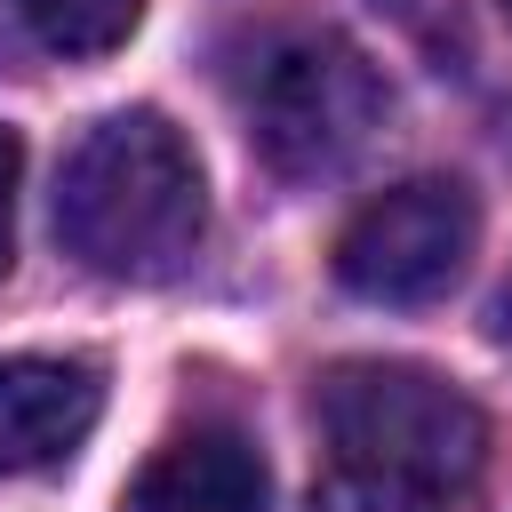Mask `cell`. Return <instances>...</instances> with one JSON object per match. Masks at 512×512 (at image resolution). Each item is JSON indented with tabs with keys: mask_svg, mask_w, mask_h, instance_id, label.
Wrapping results in <instances>:
<instances>
[{
	"mask_svg": "<svg viewBox=\"0 0 512 512\" xmlns=\"http://www.w3.org/2000/svg\"><path fill=\"white\" fill-rule=\"evenodd\" d=\"M16 8L56 56H112L144 24V0H16Z\"/></svg>",
	"mask_w": 512,
	"mask_h": 512,
	"instance_id": "obj_7",
	"label": "cell"
},
{
	"mask_svg": "<svg viewBox=\"0 0 512 512\" xmlns=\"http://www.w3.org/2000/svg\"><path fill=\"white\" fill-rule=\"evenodd\" d=\"M104 416V376L88 360H0V480L64 464Z\"/></svg>",
	"mask_w": 512,
	"mask_h": 512,
	"instance_id": "obj_5",
	"label": "cell"
},
{
	"mask_svg": "<svg viewBox=\"0 0 512 512\" xmlns=\"http://www.w3.org/2000/svg\"><path fill=\"white\" fill-rule=\"evenodd\" d=\"M320 424L336 464L424 480L448 496H472L488 472V416L472 392H456L432 368L408 360H352L320 384Z\"/></svg>",
	"mask_w": 512,
	"mask_h": 512,
	"instance_id": "obj_2",
	"label": "cell"
},
{
	"mask_svg": "<svg viewBox=\"0 0 512 512\" xmlns=\"http://www.w3.org/2000/svg\"><path fill=\"white\" fill-rule=\"evenodd\" d=\"M120 512H272V480L240 432H184L128 480Z\"/></svg>",
	"mask_w": 512,
	"mask_h": 512,
	"instance_id": "obj_6",
	"label": "cell"
},
{
	"mask_svg": "<svg viewBox=\"0 0 512 512\" xmlns=\"http://www.w3.org/2000/svg\"><path fill=\"white\" fill-rule=\"evenodd\" d=\"M376 120H384V80L336 32L280 40L248 80V144L288 184H320V176L352 168L368 152Z\"/></svg>",
	"mask_w": 512,
	"mask_h": 512,
	"instance_id": "obj_3",
	"label": "cell"
},
{
	"mask_svg": "<svg viewBox=\"0 0 512 512\" xmlns=\"http://www.w3.org/2000/svg\"><path fill=\"white\" fill-rule=\"evenodd\" d=\"M504 8H512V0H504Z\"/></svg>",
	"mask_w": 512,
	"mask_h": 512,
	"instance_id": "obj_10",
	"label": "cell"
},
{
	"mask_svg": "<svg viewBox=\"0 0 512 512\" xmlns=\"http://www.w3.org/2000/svg\"><path fill=\"white\" fill-rule=\"evenodd\" d=\"M480 200L456 176H408L336 232V280L368 304H432L464 280Z\"/></svg>",
	"mask_w": 512,
	"mask_h": 512,
	"instance_id": "obj_4",
	"label": "cell"
},
{
	"mask_svg": "<svg viewBox=\"0 0 512 512\" xmlns=\"http://www.w3.org/2000/svg\"><path fill=\"white\" fill-rule=\"evenodd\" d=\"M472 496L424 488V480H392V472H360V464H328V480L304 496V512H464Z\"/></svg>",
	"mask_w": 512,
	"mask_h": 512,
	"instance_id": "obj_8",
	"label": "cell"
},
{
	"mask_svg": "<svg viewBox=\"0 0 512 512\" xmlns=\"http://www.w3.org/2000/svg\"><path fill=\"white\" fill-rule=\"evenodd\" d=\"M16 184H24V136L0 120V272L16 256Z\"/></svg>",
	"mask_w": 512,
	"mask_h": 512,
	"instance_id": "obj_9",
	"label": "cell"
},
{
	"mask_svg": "<svg viewBox=\"0 0 512 512\" xmlns=\"http://www.w3.org/2000/svg\"><path fill=\"white\" fill-rule=\"evenodd\" d=\"M56 232L104 280H168L208 232V192L192 144L160 112L96 120L56 176Z\"/></svg>",
	"mask_w": 512,
	"mask_h": 512,
	"instance_id": "obj_1",
	"label": "cell"
}]
</instances>
